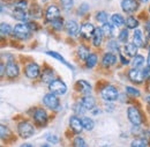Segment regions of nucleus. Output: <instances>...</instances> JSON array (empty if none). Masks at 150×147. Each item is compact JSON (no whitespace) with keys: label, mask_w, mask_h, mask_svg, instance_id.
Listing matches in <instances>:
<instances>
[{"label":"nucleus","mask_w":150,"mask_h":147,"mask_svg":"<svg viewBox=\"0 0 150 147\" xmlns=\"http://www.w3.org/2000/svg\"><path fill=\"white\" fill-rule=\"evenodd\" d=\"M100 95H102L103 100H105L108 102H113L118 98L119 93H118V89L114 86H106L105 88L102 89Z\"/></svg>","instance_id":"obj_1"},{"label":"nucleus","mask_w":150,"mask_h":147,"mask_svg":"<svg viewBox=\"0 0 150 147\" xmlns=\"http://www.w3.org/2000/svg\"><path fill=\"white\" fill-rule=\"evenodd\" d=\"M49 89L56 95H65L67 92V86L61 80H53L51 83H49Z\"/></svg>","instance_id":"obj_2"},{"label":"nucleus","mask_w":150,"mask_h":147,"mask_svg":"<svg viewBox=\"0 0 150 147\" xmlns=\"http://www.w3.org/2000/svg\"><path fill=\"white\" fill-rule=\"evenodd\" d=\"M13 34H14V36H16L20 39L28 38L30 36V28L28 27V24H23V23L15 24V27L13 29Z\"/></svg>","instance_id":"obj_3"},{"label":"nucleus","mask_w":150,"mask_h":147,"mask_svg":"<svg viewBox=\"0 0 150 147\" xmlns=\"http://www.w3.org/2000/svg\"><path fill=\"white\" fill-rule=\"evenodd\" d=\"M18 132H19L20 137L22 138H29L34 134L35 130L34 126L29 123V122H21L18 126Z\"/></svg>","instance_id":"obj_4"},{"label":"nucleus","mask_w":150,"mask_h":147,"mask_svg":"<svg viewBox=\"0 0 150 147\" xmlns=\"http://www.w3.org/2000/svg\"><path fill=\"white\" fill-rule=\"evenodd\" d=\"M127 116L133 125H140L142 123V116L141 112L135 107H129L127 109Z\"/></svg>","instance_id":"obj_5"},{"label":"nucleus","mask_w":150,"mask_h":147,"mask_svg":"<svg viewBox=\"0 0 150 147\" xmlns=\"http://www.w3.org/2000/svg\"><path fill=\"white\" fill-rule=\"evenodd\" d=\"M43 103L51 110H56L59 107V98L57 97L56 94L53 93H49L43 97Z\"/></svg>","instance_id":"obj_6"},{"label":"nucleus","mask_w":150,"mask_h":147,"mask_svg":"<svg viewBox=\"0 0 150 147\" xmlns=\"http://www.w3.org/2000/svg\"><path fill=\"white\" fill-rule=\"evenodd\" d=\"M24 73H25V75L29 79H36L38 75L40 74V69H39V66H38L37 64L31 63V64H28L25 66Z\"/></svg>","instance_id":"obj_7"},{"label":"nucleus","mask_w":150,"mask_h":147,"mask_svg":"<svg viewBox=\"0 0 150 147\" xmlns=\"http://www.w3.org/2000/svg\"><path fill=\"white\" fill-rule=\"evenodd\" d=\"M121 8L126 13H134L139 8V2L137 0H122L121 1Z\"/></svg>","instance_id":"obj_8"},{"label":"nucleus","mask_w":150,"mask_h":147,"mask_svg":"<svg viewBox=\"0 0 150 147\" xmlns=\"http://www.w3.org/2000/svg\"><path fill=\"white\" fill-rule=\"evenodd\" d=\"M95 30H96V28H95L94 26H93L91 23L87 22V23H83V24L81 26V30H80V33H81V35L84 37V38L89 39V38L94 37Z\"/></svg>","instance_id":"obj_9"},{"label":"nucleus","mask_w":150,"mask_h":147,"mask_svg":"<svg viewBox=\"0 0 150 147\" xmlns=\"http://www.w3.org/2000/svg\"><path fill=\"white\" fill-rule=\"evenodd\" d=\"M60 18V9L57 7L56 5H51L46 9V20L50 22L56 21L57 19Z\"/></svg>","instance_id":"obj_10"},{"label":"nucleus","mask_w":150,"mask_h":147,"mask_svg":"<svg viewBox=\"0 0 150 147\" xmlns=\"http://www.w3.org/2000/svg\"><path fill=\"white\" fill-rule=\"evenodd\" d=\"M128 76L133 82H136V83H142L143 80H144V76H143V72L140 71L139 69H132L131 71L128 72Z\"/></svg>","instance_id":"obj_11"},{"label":"nucleus","mask_w":150,"mask_h":147,"mask_svg":"<svg viewBox=\"0 0 150 147\" xmlns=\"http://www.w3.org/2000/svg\"><path fill=\"white\" fill-rule=\"evenodd\" d=\"M19 66L18 64H15L14 61H8L6 64V73L8 78H16L19 75Z\"/></svg>","instance_id":"obj_12"},{"label":"nucleus","mask_w":150,"mask_h":147,"mask_svg":"<svg viewBox=\"0 0 150 147\" xmlns=\"http://www.w3.org/2000/svg\"><path fill=\"white\" fill-rule=\"evenodd\" d=\"M65 27H66V30H67V33H68L69 36H76V35L79 34V31L81 30V29L79 28L77 22L74 21V20L67 21L66 24H65Z\"/></svg>","instance_id":"obj_13"},{"label":"nucleus","mask_w":150,"mask_h":147,"mask_svg":"<svg viewBox=\"0 0 150 147\" xmlns=\"http://www.w3.org/2000/svg\"><path fill=\"white\" fill-rule=\"evenodd\" d=\"M34 118L36 121V123L39 125H45L47 123V113L46 111L43 109H37L34 113Z\"/></svg>","instance_id":"obj_14"},{"label":"nucleus","mask_w":150,"mask_h":147,"mask_svg":"<svg viewBox=\"0 0 150 147\" xmlns=\"http://www.w3.org/2000/svg\"><path fill=\"white\" fill-rule=\"evenodd\" d=\"M69 125L72 130L74 131L75 133H80L83 130V125H82V121L81 118H79L77 116H72L69 118Z\"/></svg>","instance_id":"obj_15"},{"label":"nucleus","mask_w":150,"mask_h":147,"mask_svg":"<svg viewBox=\"0 0 150 147\" xmlns=\"http://www.w3.org/2000/svg\"><path fill=\"white\" fill-rule=\"evenodd\" d=\"M81 104H82L87 110H91V109H94V107L96 106V100H95L91 95H86V96L82 97Z\"/></svg>","instance_id":"obj_16"},{"label":"nucleus","mask_w":150,"mask_h":147,"mask_svg":"<svg viewBox=\"0 0 150 147\" xmlns=\"http://www.w3.org/2000/svg\"><path fill=\"white\" fill-rule=\"evenodd\" d=\"M76 87H77V89H79V92L80 93L88 94V95H89V93H90V91H91V86H90V83L87 82L86 80H79V81L76 82Z\"/></svg>","instance_id":"obj_17"},{"label":"nucleus","mask_w":150,"mask_h":147,"mask_svg":"<svg viewBox=\"0 0 150 147\" xmlns=\"http://www.w3.org/2000/svg\"><path fill=\"white\" fill-rule=\"evenodd\" d=\"M117 63V57L113 55V54H105L103 57V60H102V64L104 67H110Z\"/></svg>","instance_id":"obj_18"},{"label":"nucleus","mask_w":150,"mask_h":147,"mask_svg":"<svg viewBox=\"0 0 150 147\" xmlns=\"http://www.w3.org/2000/svg\"><path fill=\"white\" fill-rule=\"evenodd\" d=\"M133 41H134V44L137 46V48H143L144 45V39L142 36V31L140 29H135L134 31V36H133Z\"/></svg>","instance_id":"obj_19"},{"label":"nucleus","mask_w":150,"mask_h":147,"mask_svg":"<svg viewBox=\"0 0 150 147\" xmlns=\"http://www.w3.org/2000/svg\"><path fill=\"white\" fill-rule=\"evenodd\" d=\"M103 36H104V34H103L102 28H96L95 34H94V37H93V43H94L95 46H99V45L102 44Z\"/></svg>","instance_id":"obj_20"},{"label":"nucleus","mask_w":150,"mask_h":147,"mask_svg":"<svg viewBox=\"0 0 150 147\" xmlns=\"http://www.w3.org/2000/svg\"><path fill=\"white\" fill-rule=\"evenodd\" d=\"M12 14H13V16L16 19V20L23 21V22L27 21V14H25L24 9H21V8H18V7H14Z\"/></svg>","instance_id":"obj_21"},{"label":"nucleus","mask_w":150,"mask_h":147,"mask_svg":"<svg viewBox=\"0 0 150 147\" xmlns=\"http://www.w3.org/2000/svg\"><path fill=\"white\" fill-rule=\"evenodd\" d=\"M125 52L126 55H128L129 57H135L136 56V52H137V46L134 44V43H127L125 45Z\"/></svg>","instance_id":"obj_22"},{"label":"nucleus","mask_w":150,"mask_h":147,"mask_svg":"<svg viewBox=\"0 0 150 147\" xmlns=\"http://www.w3.org/2000/svg\"><path fill=\"white\" fill-rule=\"evenodd\" d=\"M111 21H112V24L114 27H121L126 23L125 19L122 18V15H120V14H113Z\"/></svg>","instance_id":"obj_23"},{"label":"nucleus","mask_w":150,"mask_h":147,"mask_svg":"<svg viewBox=\"0 0 150 147\" xmlns=\"http://www.w3.org/2000/svg\"><path fill=\"white\" fill-rule=\"evenodd\" d=\"M102 30H103L104 36L106 37H112L113 34H114V27H112V24H110L109 22H106V23L103 24Z\"/></svg>","instance_id":"obj_24"},{"label":"nucleus","mask_w":150,"mask_h":147,"mask_svg":"<svg viewBox=\"0 0 150 147\" xmlns=\"http://www.w3.org/2000/svg\"><path fill=\"white\" fill-rule=\"evenodd\" d=\"M77 55H79V57H80V59H82V60H87L90 54H89V50H88L87 46H84V45H80L79 49H77Z\"/></svg>","instance_id":"obj_25"},{"label":"nucleus","mask_w":150,"mask_h":147,"mask_svg":"<svg viewBox=\"0 0 150 147\" xmlns=\"http://www.w3.org/2000/svg\"><path fill=\"white\" fill-rule=\"evenodd\" d=\"M53 78H54V73H53V71L52 70H45L44 72H43V75H42V80L44 81V82H47V83H51L52 81H53Z\"/></svg>","instance_id":"obj_26"},{"label":"nucleus","mask_w":150,"mask_h":147,"mask_svg":"<svg viewBox=\"0 0 150 147\" xmlns=\"http://www.w3.org/2000/svg\"><path fill=\"white\" fill-rule=\"evenodd\" d=\"M81 121H82L83 129L88 130V131H91V130L94 129L95 123L91 118H89V117H82V118H81Z\"/></svg>","instance_id":"obj_27"},{"label":"nucleus","mask_w":150,"mask_h":147,"mask_svg":"<svg viewBox=\"0 0 150 147\" xmlns=\"http://www.w3.org/2000/svg\"><path fill=\"white\" fill-rule=\"evenodd\" d=\"M143 65H144V58H143V56L141 55L135 56L134 59H133V66H134V69H140Z\"/></svg>","instance_id":"obj_28"},{"label":"nucleus","mask_w":150,"mask_h":147,"mask_svg":"<svg viewBox=\"0 0 150 147\" xmlns=\"http://www.w3.org/2000/svg\"><path fill=\"white\" fill-rule=\"evenodd\" d=\"M46 55H49V56H51V57H53V58H56L57 60H59V61H61L62 64H65L66 66H68V67H71V69H73V66H71L65 59H64V57L61 55H59L58 52H56V51H49V52H46Z\"/></svg>","instance_id":"obj_29"},{"label":"nucleus","mask_w":150,"mask_h":147,"mask_svg":"<svg viewBox=\"0 0 150 147\" xmlns=\"http://www.w3.org/2000/svg\"><path fill=\"white\" fill-rule=\"evenodd\" d=\"M126 27L128 29H136L139 27V21L133 16H129L126 19Z\"/></svg>","instance_id":"obj_30"},{"label":"nucleus","mask_w":150,"mask_h":147,"mask_svg":"<svg viewBox=\"0 0 150 147\" xmlns=\"http://www.w3.org/2000/svg\"><path fill=\"white\" fill-rule=\"evenodd\" d=\"M97 60H98L97 55L96 54H90L89 57H88V59H87V67L88 69H93L95 65L97 64Z\"/></svg>","instance_id":"obj_31"},{"label":"nucleus","mask_w":150,"mask_h":147,"mask_svg":"<svg viewBox=\"0 0 150 147\" xmlns=\"http://www.w3.org/2000/svg\"><path fill=\"white\" fill-rule=\"evenodd\" d=\"M108 19H109V15H108L106 12H104V11L97 12V14H96V20H97L98 22H100V23L104 24V23L108 22Z\"/></svg>","instance_id":"obj_32"},{"label":"nucleus","mask_w":150,"mask_h":147,"mask_svg":"<svg viewBox=\"0 0 150 147\" xmlns=\"http://www.w3.org/2000/svg\"><path fill=\"white\" fill-rule=\"evenodd\" d=\"M0 31H1V36H7V35H9L11 34V31H12V27L8 24V23H5V22H2L1 23V27H0Z\"/></svg>","instance_id":"obj_33"},{"label":"nucleus","mask_w":150,"mask_h":147,"mask_svg":"<svg viewBox=\"0 0 150 147\" xmlns=\"http://www.w3.org/2000/svg\"><path fill=\"white\" fill-rule=\"evenodd\" d=\"M132 147H148V143L144 139H135L132 141Z\"/></svg>","instance_id":"obj_34"},{"label":"nucleus","mask_w":150,"mask_h":147,"mask_svg":"<svg viewBox=\"0 0 150 147\" xmlns=\"http://www.w3.org/2000/svg\"><path fill=\"white\" fill-rule=\"evenodd\" d=\"M74 147H87L86 141L81 137H75L74 139Z\"/></svg>","instance_id":"obj_35"},{"label":"nucleus","mask_w":150,"mask_h":147,"mask_svg":"<svg viewBox=\"0 0 150 147\" xmlns=\"http://www.w3.org/2000/svg\"><path fill=\"white\" fill-rule=\"evenodd\" d=\"M126 92L128 93L129 95H132V96H134V97H139L140 96V91L134 88V87H129V86L126 87Z\"/></svg>","instance_id":"obj_36"},{"label":"nucleus","mask_w":150,"mask_h":147,"mask_svg":"<svg viewBox=\"0 0 150 147\" xmlns=\"http://www.w3.org/2000/svg\"><path fill=\"white\" fill-rule=\"evenodd\" d=\"M52 26H53V28H54L56 30H61L62 27H64V22H62L61 18L57 19L56 21H53V22H52Z\"/></svg>","instance_id":"obj_37"},{"label":"nucleus","mask_w":150,"mask_h":147,"mask_svg":"<svg viewBox=\"0 0 150 147\" xmlns=\"http://www.w3.org/2000/svg\"><path fill=\"white\" fill-rule=\"evenodd\" d=\"M128 39V30L127 29H122L119 33V41L120 42H126Z\"/></svg>","instance_id":"obj_38"},{"label":"nucleus","mask_w":150,"mask_h":147,"mask_svg":"<svg viewBox=\"0 0 150 147\" xmlns=\"http://www.w3.org/2000/svg\"><path fill=\"white\" fill-rule=\"evenodd\" d=\"M60 2L62 5V7L65 9H67V11L73 7V0H60Z\"/></svg>","instance_id":"obj_39"},{"label":"nucleus","mask_w":150,"mask_h":147,"mask_svg":"<svg viewBox=\"0 0 150 147\" xmlns=\"http://www.w3.org/2000/svg\"><path fill=\"white\" fill-rule=\"evenodd\" d=\"M108 46H109V49L110 50H112V51H119V45H118V43H117V41H110L109 43H108Z\"/></svg>","instance_id":"obj_40"},{"label":"nucleus","mask_w":150,"mask_h":147,"mask_svg":"<svg viewBox=\"0 0 150 147\" xmlns=\"http://www.w3.org/2000/svg\"><path fill=\"white\" fill-rule=\"evenodd\" d=\"M86 110H87V109H86L81 103H77V104L75 106V112H76L77 115H83Z\"/></svg>","instance_id":"obj_41"},{"label":"nucleus","mask_w":150,"mask_h":147,"mask_svg":"<svg viewBox=\"0 0 150 147\" xmlns=\"http://www.w3.org/2000/svg\"><path fill=\"white\" fill-rule=\"evenodd\" d=\"M89 11V5L88 4H82L81 6H80V9H79V14L80 15H83L86 12H88Z\"/></svg>","instance_id":"obj_42"},{"label":"nucleus","mask_w":150,"mask_h":147,"mask_svg":"<svg viewBox=\"0 0 150 147\" xmlns=\"http://www.w3.org/2000/svg\"><path fill=\"white\" fill-rule=\"evenodd\" d=\"M15 7L18 8H21V9H24L27 7V1L25 0H18L15 2Z\"/></svg>","instance_id":"obj_43"},{"label":"nucleus","mask_w":150,"mask_h":147,"mask_svg":"<svg viewBox=\"0 0 150 147\" xmlns=\"http://www.w3.org/2000/svg\"><path fill=\"white\" fill-rule=\"evenodd\" d=\"M0 130H1V138H2V139H6V137H7L8 133H9L8 129H7L5 125H1V126H0Z\"/></svg>","instance_id":"obj_44"},{"label":"nucleus","mask_w":150,"mask_h":147,"mask_svg":"<svg viewBox=\"0 0 150 147\" xmlns=\"http://www.w3.org/2000/svg\"><path fill=\"white\" fill-rule=\"evenodd\" d=\"M47 141H50V143H52V144H58V143H59V138H58L57 136L50 134V136L47 137Z\"/></svg>","instance_id":"obj_45"},{"label":"nucleus","mask_w":150,"mask_h":147,"mask_svg":"<svg viewBox=\"0 0 150 147\" xmlns=\"http://www.w3.org/2000/svg\"><path fill=\"white\" fill-rule=\"evenodd\" d=\"M142 72H143V76H144V79H150V67H146V69H143V70H142Z\"/></svg>","instance_id":"obj_46"},{"label":"nucleus","mask_w":150,"mask_h":147,"mask_svg":"<svg viewBox=\"0 0 150 147\" xmlns=\"http://www.w3.org/2000/svg\"><path fill=\"white\" fill-rule=\"evenodd\" d=\"M142 134H143V137H144V140L150 144V132L149 131H142Z\"/></svg>","instance_id":"obj_47"},{"label":"nucleus","mask_w":150,"mask_h":147,"mask_svg":"<svg viewBox=\"0 0 150 147\" xmlns=\"http://www.w3.org/2000/svg\"><path fill=\"white\" fill-rule=\"evenodd\" d=\"M120 59H121V63H122L124 65H128V63H129L128 59H125V57L122 55H120Z\"/></svg>","instance_id":"obj_48"},{"label":"nucleus","mask_w":150,"mask_h":147,"mask_svg":"<svg viewBox=\"0 0 150 147\" xmlns=\"http://www.w3.org/2000/svg\"><path fill=\"white\" fill-rule=\"evenodd\" d=\"M5 74V65L4 64H1V76Z\"/></svg>","instance_id":"obj_49"},{"label":"nucleus","mask_w":150,"mask_h":147,"mask_svg":"<svg viewBox=\"0 0 150 147\" xmlns=\"http://www.w3.org/2000/svg\"><path fill=\"white\" fill-rule=\"evenodd\" d=\"M146 29H147V30L150 33V21H148V22H147V24H146Z\"/></svg>","instance_id":"obj_50"},{"label":"nucleus","mask_w":150,"mask_h":147,"mask_svg":"<svg viewBox=\"0 0 150 147\" xmlns=\"http://www.w3.org/2000/svg\"><path fill=\"white\" fill-rule=\"evenodd\" d=\"M147 64H148V67H150V55L148 56V59H147Z\"/></svg>","instance_id":"obj_51"},{"label":"nucleus","mask_w":150,"mask_h":147,"mask_svg":"<svg viewBox=\"0 0 150 147\" xmlns=\"http://www.w3.org/2000/svg\"><path fill=\"white\" fill-rule=\"evenodd\" d=\"M21 147H33V146H31L30 144H24V145H22Z\"/></svg>","instance_id":"obj_52"},{"label":"nucleus","mask_w":150,"mask_h":147,"mask_svg":"<svg viewBox=\"0 0 150 147\" xmlns=\"http://www.w3.org/2000/svg\"><path fill=\"white\" fill-rule=\"evenodd\" d=\"M147 102L150 104V96H148V97H147Z\"/></svg>","instance_id":"obj_53"},{"label":"nucleus","mask_w":150,"mask_h":147,"mask_svg":"<svg viewBox=\"0 0 150 147\" xmlns=\"http://www.w3.org/2000/svg\"><path fill=\"white\" fill-rule=\"evenodd\" d=\"M140 1H142V2H148L149 0H140Z\"/></svg>","instance_id":"obj_54"},{"label":"nucleus","mask_w":150,"mask_h":147,"mask_svg":"<svg viewBox=\"0 0 150 147\" xmlns=\"http://www.w3.org/2000/svg\"><path fill=\"white\" fill-rule=\"evenodd\" d=\"M42 147H50V146H49V145H43Z\"/></svg>","instance_id":"obj_55"},{"label":"nucleus","mask_w":150,"mask_h":147,"mask_svg":"<svg viewBox=\"0 0 150 147\" xmlns=\"http://www.w3.org/2000/svg\"><path fill=\"white\" fill-rule=\"evenodd\" d=\"M104 147H110V146H104Z\"/></svg>","instance_id":"obj_56"},{"label":"nucleus","mask_w":150,"mask_h":147,"mask_svg":"<svg viewBox=\"0 0 150 147\" xmlns=\"http://www.w3.org/2000/svg\"><path fill=\"white\" fill-rule=\"evenodd\" d=\"M149 52H150V46H149Z\"/></svg>","instance_id":"obj_57"},{"label":"nucleus","mask_w":150,"mask_h":147,"mask_svg":"<svg viewBox=\"0 0 150 147\" xmlns=\"http://www.w3.org/2000/svg\"><path fill=\"white\" fill-rule=\"evenodd\" d=\"M149 38H150V33H149Z\"/></svg>","instance_id":"obj_58"},{"label":"nucleus","mask_w":150,"mask_h":147,"mask_svg":"<svg viewBox=\"0 0 150 147\" xmlns=\"http://www.w3.org/2000/svg\"><path fill=\"white\" fill-rule=\"evenodd\" d=\"M149 11H150V9H149Z\"/></svg>","instance_id":"obj_59"}]
</instances>
